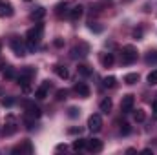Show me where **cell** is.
Listing matches in <instances>:
<instances>
[{"instance_id": "obj_1", "label": "cell", "mask_w": 157, "mask_h": 155, "mask_svg": "<svg viewBox=\"0 0 157 155\" xmlns=\"http://www.w3.org/2000/svg\"><path fill=\"white\" fill-rule=\"evenodd\" d=\"M42 35H44V24H42V22L35 24V28H31V29L26 33V46H28V51H35V47L39 46Z\"/></svg>"}, {"instance_id": "obj_2", "label": "cell", "mask_w": 157, "mask_h": 155, "mask_svg": "<svg viewBox=\"0 0 157 155\" xmlns=\"http://www.w3.org/2000/svg\"><path fill=\"white\" fill-rule=\"evenodd\" d=\"M35 70L33 68H26L20 75H18V84L22 86V89L26 91V93H29V82H31V78L35 77Z\"/></svg>"}, {"instance_id": "obj_3", "label": "cell", "mask_w": 157, "mask_h": 155, "mask_svg": "<svg viewBox=\"0 0 157 155\" xmlns=\"http://www.w3.org/2000/svg\"><path fill=\"white\" fill-rule=\"evenodd\" d=\"M9 46L13 47V51H15L18 57H24V55L28 53V46L24 44V40L20 39V37H11V40H9Z\"/></svg>"}, {"instance_id": "obj_4", "label": "cell", "mask_w": 157, "mask_h": 155, "mask_svg": "<svg viewBox=\"0 0 157 155\" xmlns=\"http://www.w3.org/2000/svg\"><path fill=\"white\" fill-rule=\"evenodd\" d=\"M137 60V49L133 46H124L122 47V64H132Z\"/></svg>"}, {"instance_id": "obj_5", "label": "cell", "mask_w": 157, "mask_h": 155, "mask_svg": "<svg viewBox=\"0 0 157 155\" xmlns=\"http://www.w3.org/2000/svg\"><path fill=\"white\" fill-rule=\"evenodd\" d=\"M88 128L91 130V131H101L102 130V117L99 115V113H93V115H90L88 119Z\"/></svg>"}, {"instance_id": "obj_6", "label": "cell", "mask_w": 157, "mask_h": 155, "mask_svg": "<svg viewBox=\"0 0 157 155\" xmlns=\"http://www.w3.org/2000/svg\"><path fill=\"white\" fill-rule=\"evenodd\" d=\"M133 104H135V97L133 95H124L122 100H121V112L122 113H130L133 110Z\"/></svg>"}, {"instance_id": "obj_7", "label": "cell", "mask_w": 157, "mask_h": 155, "mask_svg": "<svg viewBox=\"0 0 157 155\" xmlns=\"http://www.w3.org/2000/svg\"><path fill=\"white\" fill-rule=\"evenodd\" d=\"M88 51H90L88 44L80 42L78 46H75V47L71 49V57H73V59H78V57H86V55H88Z\"/></svg>"}, {"instance_id": "obj_8", "label": "cell", "mask_w": 157, "mask_h": 155, "mask_svg": "<svg viewBox=\"0 0 157 155\" xmlns=\"http://www.w3.org/2000/svg\"><path fill=\"white\" fill-rule=\"evenodd\" d=\"M86 148H88V152L97 153V152L102 150V141H99V139H86Z\"/></svg>"}, {"instance_id": "obj_9", "label": "cell", "mask_w": 157, "mask_h": 155, "mask_svg": "<svg viewBox=\"0 0 157 155\" xmlns=\"http://www.w3.org/2000/svg\"><path fill=\"white\" fill-rule=\"evenodd\" d=\"M49 88H51V82H49V80H44V82L40 84V88H37L35 97H37V99H46V97H48Z\"/></svg>"}, {"instance_id": "obj_10", "label": "cell", "mask_w": 157, "mask_h": 155, "mask_svg": "<svg viewBox=\"0 0 157 155\" xmlns=\"http://www.w3.org/2000/svg\"><path fill=\"white\" fill-rule=\"evenodd\" d=\"M73 91L77 93L78 97H90V88H88V84L86 82H77L75 86H73Z\"/></svg>"}, {"instance_id": "obj_11", "label": "cell", "mask_w": 157, "mask_h": 155, "mask_svg": "<svg viewBox=\"0 0 157 155\" xmlns=\"http://www.w3.org/2000/svg\"><path fill=\"white\" fill-rule=\"evenodd\" d=\"M24 106H26V112H28V115H29V117H33V119H39V117L42 115L40 108H39V106H35L33 102H26Z\"/></svg>"}, {"instance_id": "obj_12", "label": "cell", "mask_w": 157, "mask_h": 155, "mask_svg": "<svg viewBox=\"0 0 157 155\" xmlns=\"http://www.w3.org/2000/svg\"><path fill=\"white\" fill-rule=\"evenodd\" d=\"M44 17H46V9H44L42 6L35 7V9H33V11L29 13V18H31V20H42Z\"/></svg>"}, {"instance_id": "obj_13", "label": "cell", "mask_w": 157, "mask_h": 155, "mask_svg": "<svg viewBox=\"0 0 157 155\" xmlns=\"http://www.w3.org/2000/svg\"><path fill=\"white\" fill-rule=\"evenodd\" d=\"M13 15V6L7 2H0V17H11Z\"/></svg>"}, {"instance_id": "obj_14", "label": "cell", "mask_w": 157, "mask_h": 155, "mask_svg": "<svg viewBox=\"0 0 157 155\" xmlns=\"http://www.w3.org/2000/svg\"><path fill=\"white\" fill-rule=\"evenodd\" d=\"M82 13H84V7H82V6H75V7L70 9V18H71V20H78V18L82 17Z\"/></svg>"}, {"instance_id": "obj_15", "label": "cell", "mask_w": 157, "mask_h": 155, "mask_svg": "<svg viewBox=\"0 0 157 155\" xmlns=\"http://www.w3.org/2000/svg\"><path fill=\"white\" fill-rule=\"evenodd\" d=\"M15 131H17V124L13 122V117H9V122L4 126V131H2V133H4V135H13Z\"/></svg>"}, {"instance_id": "obj_16", "label": "cell", "mask_w": 157, "mask_h": 155, "mask_svg": "<svg viewBox=\"0 0 157 155\" xmlns=\"http://www.w3.org/2000/svg\"><path fill=\"white\" fill-rule=\"evenodd\" d=\"M18 152H20V153H22V152H28V153H31V152H33V146H31V142H29V141H26L22 146H17V148H13V153H18Z\"/></svg>"}, {"instance_id": "obj_17", "label": "cell", "mask_w": 157, "mask_h": 155, "mask_svg": "<svg viewBox=\"0 0 157 155\" xmlns=\"http://www.w3.org/2000/svg\"><path fill=\"white\" fill-rule=\"evenodd\" d=\"M112 106H113V102H112V99H102L101 100V112L102 113H110V110H112Z\"/></svg>"}, {"instance_id": "obj_18", "label": "cell", "mask_w": 157, "mask_h": 155, "mask_svg": "<svg viewBox=\"0 0 157 155\" xmlns=\"http://www.w3.org/2000/svg\"><path fill=\"white\" fill-rule=\"evenodd\" d=\"M53 71H55V73H57V75H59L60 78H68V77H70V73H68V70H66L64 66H60V64H57V66L53 68Z\"/></svg>"}, {"instance_id": "obj_19", "label": "cell", "mask_w": 157, "mask_h": 155, "mask_svg": "<svg viewBox=\"0 0 157 155\" xmlns=\"http://www.w3.org/2000/svg\"><path fill=\"white\" fill-rule=\"evenodd\" d=\"M113 53H106V55H102V66H106V68H110L112 64H113Z\"/></svg>"}, {"instance_id": "obj_20", "label": "cell", "mask_w": 157, "mask_h": 155, "mask_svg": "<svg viewBox=\"0 0 157 155\" xmlns=\"http://www.w3.org/2000/svg\"><path fill=\"white\" fill-rule=\"evenodd\" d=\"M124 82L132 86V84H135V82H139V75H137V73H128V75L124 77Z\"/></svg>"}, {"instance_id": "obj_21", "label": "cell", "mask_w": 157, "mask_h": 155, "mask_svg": "<svg viewBox=\"0 0 157 155\" xmlns=\"http://www.w3.org/2000/svg\"><path fill=\"white\" fill-rule=\"evenodd\" d=\"M102 84H104V88H115V86H117V78L115 77H106L102 80Z\"/></svg>"}, {"instance_id": "obj_22", "label": "cell", "mask_w": 157, "mask_h": 155, "mask_svg": "<svg viewBox=\"0 0 157 155\" xmlns=\"http://www.w3.org/2000/svg\"><path fill=\"white\" fill-rule=\"evenodd\" d=\"M86 148V139H77L75 142H73V150L75 152H80V150H84Z\"/></svg>"}, {"instance_id": "obj_23", "label": "cell", "mask_w": 157, "mask_h": 155, "mask_svg": "<svg viewBox=\"0 0 157 155\" xmlns=\"http://www.w3.org/2000/svg\"><path fill=\"white\" fill-rule=\"evenodd\" d=\"M77 71L82 75V77H90V75H91V70H90L86 64H80V66L77 68Z\"/></svg>"}, {"instance_id": "obj_24", "label": "cell", "mask_w": 157, "mask_h": 155, "mask_svg": "<svg viewBox=\"0 0 157 155\" xmlns=\"http://www.w3.org/2000/svg\"><path fill=\"white\" fill-rule=\"evenodd\" d=\"M2 73H4V77H6V78H13V77H15V70H13L11 66H4Z\"/></svg>"}, {"instance_id": "obj_25", "label": "cell", "mask_w": 157, "mask_h": 155, "mask_svg": "<svg viewBox=\"0 0 157 155\" xmlns=\"http://www.w3.org/2000/svg\"><path fill=\"white\" fill-rule=\"evenodd\" d=\"M133 119H135V122H143V120L146 119L144 110H137V112H135V115H133Z\"/></svg>"}, {"instance_id": "obj_26", "label": "cell", "mask_w": 157, "mask_h": 155, "mask_svg": "<svg viewBox=\"0 0 157 155\" xmlns=\"http://www.w3.org/2000/svg\"><path fill=\"white\" fill-rule=\"evenodd\" d=\"M146 80H148V84H150V86H155V84H157V70H154V71L148 75Z\"/></svg>"}, {"instance_id": "obj_27", "label": "cell", "mask_w": 157, "mask_h": 155, "mask_svg": "<svg viewBox=\"0 0 157 155\" xmlns=\"http://www.w3.org/2000/svg\"><path fill=\"white\" fill-rule=\"evenodd\" d=\"M146 62H148V64H157V51H150V53H148Z\"/></svg>"}, {"instance_id": "obj_28", "label": "cell", "mask_w": 157, "mask_h": 155, "mask_svg": "<svg viewBox=\"0 0 157 155\" xmlns=\"http://www.w3.org/2000/svg\"><path fill=\"white\" fill-rule=\"evenodd\" d=\"M68 115L71 117V119H77V117L80 115V110H78V108H75V106H71V108L68 110Z\"/></svg>"}, {"instance_id": "obj_29", "label": "cell", "mask_w": 157, "mask_h": 155, "mask_svg": "<svg viewBox=\"0 0 157 155\" xmlns=\"http://www.w3.org/2000/svg\"><path fill=\"white\" fill-rule=\"evenodd\" d=\"M130 131H132L130 124H128V122H122V124H121V133H122V135H130Z\"/></svg>"}, {"instance_id": "obj_30", "label": "cell", "mask_w": 157, "mask_h": 155, "mask_svg": "<svg viewBox=\"0 0 157 155\" xmlns=\"http://www.w3.org/2000/svg\"><path fill=\"white\" fill-rule=\"evenodd\" d=\"M66 95H68V91H66V89H59V91H57V100H64V99H66Z\"/></svg>"}, {"instance_id": "obj_31", "label": "cell", "mask_w": 157, "mask_h": 155, "mask_svg": "<svg viewBox=\"0 0 157 155\" xmlns=\"http://www.w3.org/2000/svg\"><path fill=\"white\" fill-rule=\"evenodd\" d=\"M66 7H68V4H66V2H60V4L57 6V15H62V9L66 11Z\"/></svg>"}, {"instance_id": "obj_32", "label": "cell", "mask_w": 157, "mask_h": 155, "mask_svg": "<svg viewBox=\"0 0 157 155\" xmlns=\"http://www.w3.org/2000/svg\"><path fill=\"white\" fill-rule=\"evenodd\" d=\"M2 104H4V106H13V104H15V99H11V97H9V99H2Z\"/></svg>"}, {"instance_id": "obj_33", "label": "cell", "mask_w": 157, "mask_h": 155, "mask_svg": "<svg viewBox=\"0 0 157 155\" xmlns=\"http://www.w3.org/2000/svg\"><path fill=\"white\" fill-rule=\"evenodd\" d=\"M133 37H135V39H141V37H143V28L133 29Z\"/></svg>"}, {"instance_id": "obj_34", "label": "cell", "mask_w": 157, "mask_h": 155, "mask_svg": "<svg viewBox=\"0 0 157 155\" xmlns=\"http://www.w3.org/2000/svg\"><path fill=\"white\" fill-rule=\"evenodd\" d=\"M90 29H91V31H95V33H101V31H102V28H101V26H93V24H90Z\"/></svg>"}, {"instance_id": "obj_35", "label": "cell", "mask_w": 157, "mask_h": 155, "mask_svg": "<svg viewBox=\"0 0 157 155\" xmlns=\"http://www.w3.org/2000/svg\"><path fill=\"white\" fill-rule=\"evenodd\" d=\"M152 112H154V119H157V100L152 102Z\"/></svg>"}, {"instance_id": "obj_36", "label": "cell", "mask_w": 157, "mask_h": 155, "mask_svg": "<svg viewBox=\"0 0 157 155\" xmlns=\"http://www.w3.org/2000/svg\"><path fill=\"white\" fill-rule=\"evenodd\" d=\"M62 44H64V42H62V39H57V40H55V46H57V47H60Z\"/></svg>"}, {"instance_id": "obj_37", "label": "cell", "mask_w": 157, "mask_h": 155, "mask_svg": "<svg viewBox=\"0 0 157 155\" xmlns=\"http://www.w3.org/2000/svg\"><path fill=\"white\" fill-rule=\"evenodd\" d=\"M80 131H82L80 128H71V130H70V133H80Z\"/></svg>"}, {"instance_id": "obj_38", "label": "cell", "mask_w": 157, "mask_h": 155, "mask_svg": "<svg viewBox=\"0 0 157 155\" xmlns=\"http://www.w3.org/2000/svg\"><path fill=\"white\" fill-rule=\"evenodd\" d=\"M62 150H66V144H59L57 146V152H62Z\"/></svg>"}, {"instance_id": "obj_39", "label": "cell", "mask_w": 157, "mask_h": 155, "mask_svg": "<svg viewBox=\"0 0 157 155\" xmlns=\"http://www.w3.org/2000/svg\"><path fill=\"white\" fill-rule=\"evenodd\" d=\"M143 153H144V155H150V153H154V152H152L150 148H146V150H143Z\"/></svg>"}, {"instance_id": "obj_40", "label": "cell", "mask_w": 157, "mask_h": 155, "mask_svg": "<svg viewBox=\"0 0 157 155\" xmlns=\"http://www.w3.org/2000/svg\"><path fill=\"white\" fill-rule=\"evenodd\" d=\"M122 2H130V0H122Z\"/></svg>"}, {"instance_id": "obj_41", "label": "cell", "mask_w": 157, "mask_h": 155, "mask_svg": "<svg viewBox=\"0 0 157 155\" xmlns=\"http://www.w3.org/2000/svg\"><path fill=\"white\" fill-rule=\"evenodd\" d=\"M26 2H29V0H26Z\"/></svg>"}]
</instances>
